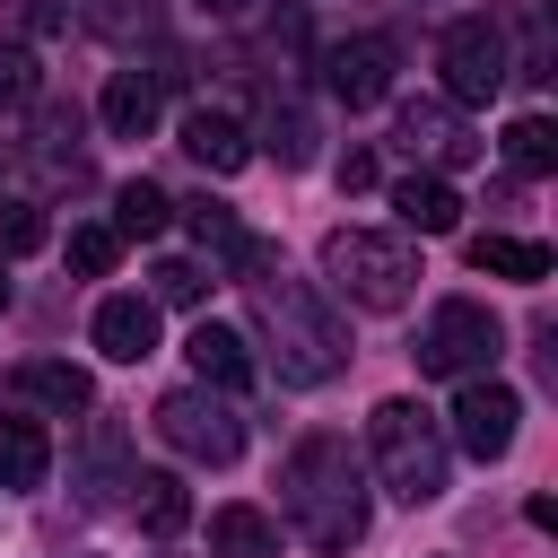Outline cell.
I'll return each instance as SVG.
<instances>
[{"instance_id":"1","label":"cell","mask_w":558,"mask_h":558,"mask_svg":"<svg viewBox=\"0 0 558 558\" xmlns=\"http://www.w3.org/2000/svg\"><path fill=\"white\" fill-rule=\"evenodd\" d=\"M279 506H288V523H296L305 549L349 558L366 541V471H357L349 436H331V427L296 436L288 462H279Z\"/></svg>"},{"instance_id":"2","label":"cell","mask_w":558,"mask_h":558,"mask_svg":"<svg viewBox=\"0 0 558 558\" xmlns=\"http://www.w3.org/2000/svg\"><path fill=\"white\" fill-rule=\"evenodd\" d=\"M244 296H253V323L270 331L279 384H331V375L349 366V331H340V314H331L305 279H288L279 253H270L262 270H244Z\"/></svg>"},{"instance_id":"3","label":"cell","mask_w":558,"mask_h":558,"mask_svg":"<svg viewBox=\"0 0 558 558\" xmlns=\"http://www.w3.org/2000/svg\"><path fill=\"white\" fill-rule=\"evenodd\" d=\"M366 453H375V480L401 497V506H436L445 497V427L410 401V392H392V401H375V418H366Z\"/></svg>"},{"instance_id":"4","label":"cell","mask_w":558,"mask_h":558,"mask_svg":"<svg viewBox=\"0 0 558 558\" xmlns=\"http://www.w3.org/2000/svg\"><path fill=\"white\" fill-rule=\"evenodd\" d=\"M323 279L357 305V314H401L410 288H418V262L401 235H375V227H331L323 235Z\"/></svg>"},{"instance_id":"5","label":"cell","mask_w":558,"mask_h":558,"mask_svg":"<svg viewBox=\"0 0 558 558\" xmlns=\"http://www.w3.org/2000/svg\"><path fill=\"white\" fill-rule=\"evenodd\" d=\"M497 357H506V323H497L488 305H471V296H445V305L427 314V331H418V375L471 384V375H488Z\"/></svg>"},{"instance_id":"6","label":"cell","mask_w":558,"mask_h":558,"mask_svg":"<svg viewBox=\"0 0 558 558\" xmlns=\"http://www.w3.org/2000/svg\"><path fill=\"white\" fill-rule=\"evenodd\" d=\"M436 70H445V105H488L514 61H506V26L497 17H453L445 44H436Z\"/></svg>"},{"instance_id":"7","label":"cell","mask_w":558,"mask_h":558,"mask_svg":"<svg viewBox=\"0 0 558 558\" xmlns=\"http://www.w3.org/2000/svg\"><path fill=\"white\" fill-rule=\"evenodd\" d=\"M157 436H166L183 462H235V453H244V418H235V401L209 392V384L166 392V401H157Z\"/></svg>"},{"instance_id":"8","label":"cell","mask_w":558,"mask_h":558,"mask_svg":"<svg viewBox=\"0 0 558 558\" xmlns=\"http://www.w3.org/2000/svg\"><path fill=\"white\" fill-rule=\"evenodd\" d=\"M514 427H523V401H514L497 375H471V384L453 392V445H462L471 462H506V453H514Z\"/></svg>"},{"instance_id":"9","label":"cell","mask_w":558,"mask_h":558,"mask_svg":"<svg viewBox=\"0 0 558 558\" xmlns=\"http://www.w3.org/2000/svg\"><path fill=\"white\" fill-rule=\"evenodd\" d=\"M323 87L357 113V105H375L384 87H392V44L384 35H349V44H331L323 52Z\"/></svg>"},{"instance_id":"10","label":"cell","mask_w":558,"mask_h":558,"mask_svg":"<svg viewBox=\"0 0 558 558\" xmlns=\"http://www.w3.org/2000/svg\"><path fill=\"white\" fill-rule=\"evenodd\" d=\"M401 148L410 157H427V166H471V131H462V113L445 105V96H410L401 105Z\"/></svg>"},{"instance_id":"11","label":"cell","mask_w":558,"mask_h":558,"mask_svg":"<svg viewBox=\"0 0 558 558\" xmlns=\"http://www.w3.org/2000/svg\"><path fill=\"white\" fill-rule=\"evenodd\" d=\"M87 331H96V349H105L113 366H140V357L157 349V296H105Z\"/></svg>"},{"instance_id":"12","label":"cell","mask_w":558,"mask_h":558,"mask_svg":"<svg viewBox=\"0 0 558 558\" xmlns=\"http://www.w3.org/2000/svg\"><path fill=\"white\" fill-rule=\"evenodd\" d=\"M183 157L209 166V174H235V166L253 157V131H244L235 113H218V105H192V113H183Z\"/></svg>"},{"instance_id":"13","label":"cell","mask_w":558,"mask_h":558,"mask_svg":"<svg viewBox=\"0 0 558 558\" xmlns=\"http://www.w3.org/2000/svg\"><path fill=\"white\" fill-rule=\"evenodd\" d=\"M192 375L209 384V392H235V384H253V349H244V331H227V323H192Z\"/></svg>"},{"instance_id":"14","label":"cell","mask_w":558,"mask_h":558,"mask_svg":"<svg viewBox=\"0 0 558 558\" xmlns=\"http://www.w3.org/2000/svg\"><path fill=\"white\" fill-rule=\"evenodd\" d=\"M96 113H105L113 140H148V131H157V78H148V70H113L105 96H96Z\"/></svg>"},{"instance_id":"15","label":"cell","mask_w":558,"mask_h":558,"mask_svg":"<svg viewBox=\"0 0 558 558\" xmlns=\"http://www.w3.org/2000/svg\"><path fill=\"white\" fill-rule=\"evenodd\" d=\"M392 209H401V227H418V235H453V227H462V192H453L445 174H401V183H392Z\"/></svg>"},{"instance_id":"16","label":"cell","mask_w":558,"mask_h":558,"mask_svg":"<svg viewBox=\"0 0 558 558\" xmlns=\"http://www.w3.org/2000/svg\"><path fill=\"white\" fill-rule=\"evenodd\" d=\"M44 471H52V436L35 418H0V488L26 497V488H44Z\"/></svg>"},{"instance_id":"17","label":"cell","mask_w":558,"mask_h":558,"mask_svg":"<svg viewBox=\"0 0 558 558\" xmlns=\"http://www.w3.org/2000/svg\"><path fill=\"white\" fill-rule=\"evenodd\" d=\"M17 392H26V401H44V410H61V418L96 401L87 366H70V357H26V366H17Z\"/></svg>"},{"instance_id":"18","label":"cell","mask_w":558,"mask_h":558,"mask_svg":"<svg viewBox=\"0 0 558 558\" xmlns=\"http://www.w3.org/2000/svg\"><path fill=\"white\" fill-rule=\"evenodd\" d=\"M209 558H279V523L262 506H218L209 514Z\"/></svg>"},{"instance_id":"19","label":"cell","mask_w":558,"mask_h":558,"mask_svg":"<svg viewBox=\"0 0 558 558\" xmlns=\"http://www.w3.org/2000/svg\"><path fill=\"white\" fill-rule=\"evenodd\" d=\"M122 488H131V514H140L148 532H183V523H192V488H183L174 471H131Z\"/></svg>"},{"instance_id":"20","label":"cell","mask_w":558,"mask_h":558,"mask_svg":"<svg viewBox=\"0 0 558 558\" xmlns=\"http://www.w3.org/2000/svg\"><path fill=\"white\" fill-rule=\"evenodd\" d=\"M471 262L488 279H523V288L549 279V244H532V235H471Z\"/></svg>"},{"instance_id":"21","label":"cell","mask_w":558,"mask_h":558,"mask_svg":"<svg viewBox=\"0 0 558 558\" xmlns=\"http://www.w3.org/2000/svg\"><path fill=\"white\" fill-rule=\"evenodd\" d=\"M166 218H174V201H166L148 174L113 192V235H131V244H157V235H166Z\"/></svg>"},{"instance_id":"22","label":"cell","mask_w":558,"mask_h":558,"mask_svg":"<svg viewBox=\"0 0 558 558\" xmlns=\"http://www.w3.org/2000/svg\"><path fill=\"white\" fill-rule=\"evenodd\" d=\"M506 157H514V174H549L558 166V122L549 113H514L506 122Z\"/></svg>"},{"instance_id":"23","label":"cell","mask_w":558,"mask_h":558,"mask_svg":"<svg viewBox=\"0 0 558 558\" xmlns=\"http://www.w3.org/2000/svg\"><path fill=\"white\" fill-rule=\"evenodd\" d=\"M78 17L105 35V44H140L157 26V0H78Z\"/></svg>"},{"instance_id":"24","label":"cell","mask_w":558,"mask_h":558,"mask_svg":"<svg viewBox=\"0 0 558 558\" xmlns=\"http://www.w3.org/2000/svg\"><path fill=\"white\" fill-rule=\"evenodd\" d=\"M262 148H270L279 166H314V122H305L296 105H279V113L262 122Z\"/></svg>"},{"instance_id":"25","label":"cell","mask_w":558,"mask_h":558,"mask_svg":"<svg viewBox=\"0 0 558 558\" xmlns=\"http://www.w3.org/2000/svg\"><path fill=\"white\" fill-rule=\"evenodd\" d=\"M113 262H122V235L113 227H70V270L78 279H105Z\"/></svg>"},{"instance_id":"26","label":"cell","mask_w":558,"mask_h":558,"mask_svg":"<svg viewBox=\"0 0 558 558\" xmlns=\"http://www.w3.org/2000/svg\"><path fill=\"white\" fill-rule=\"evenodd\" d=\"M148 296H157V305H201V296H209V270H201V262H157V270H148Z\"/></svg>"},{"instance_id":"27","label":"cell","mask_w":558,"mask_h":558,"mask_svg":"<svg viewBox=\"0 0 558 558\" xmlns=\"http://www.w3.org/2000/svg\"><path fill=\"white\" fill-rule=\"evenodd\" d=\"M44 244V209L35 201H0V262H26Z\"/></svg>"},{"instance_id":"28","label":"cell","mask_w":558,"mask_h":558,"mask_svg":"<svg viewBox=\"0 0 558 558\" xmlns=\"http://www.w3.org/2000/svg\"><path fill=\"white\" fill-rule=\"evenodd\" d=\"M35 52L26 44H0V113H17V105H35Z\"/></svg>"},{"instance_id":"29","label":"cell","mask_w":558,"mask_h":558,"mask_svg":"<svg viewBox=\"0 0 558 558\" xmlns=\"http://www.w3.org/2000/svg\"><path fill=\"white\" fill-rule=\"evenodd\" d=\"M9 26L17 35H61L70 26V0H9Z\"/></svg>"},{"instance_id":"30","label":"cell","mask_w":558,"mask_h":558,"mask_svg":"<svg viewBox=\"0 0 558 558\" xmlns=\"http://www.w3.org/2000/svg\"><path fill=\"white\" fill-rule=\"evenodd\" d=\"M366 183H375V157L349 148V157H340V192H366Z\"/></svg>"},{"instance_id":"31","label":"cell","mask_w":558,"mask_h":558,"mask_svg":"<svg viewBox=\"0 0 558 558\" xmlns=\"http://www.w3.org/2000/svg\"><path fill=\"white\" fill-rule=\"evenodd\" d=\"M201 9H218V17H235V9H244V0H201Z\"/></svg>"},{"instance_id":"32","label":"cell","mask_w":558,"mask_h":558,"mask_svg":"<svg viewBox=\"0 0 558 558\" xmlns=\"http://www.w3.org/2000/svg\"><path fill=\"white\" fill-rule=\"evenodd\" d=\"M0 314H9V279H0Z\"/></svg>"}]
</instances>
